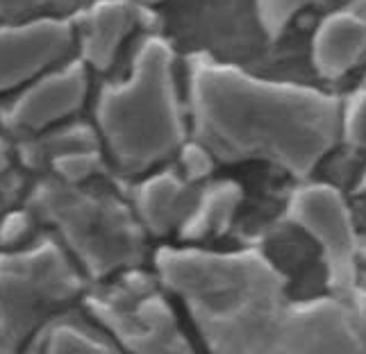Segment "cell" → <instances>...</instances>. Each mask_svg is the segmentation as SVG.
Segmentation results:
<instances>
[{
	"instance_id": "obj_19",
	"label": "cell",
	"mask_w": 366,
	"mask_h": 354,
	"mask_svg": "<svg viewBox=\"0 0 366 354\" xmlns=\"http://www.w3.org/2000/svg\"><path fill=\"white\" fill-rule=\"evenodd\" d=\"M342 134L350 146L366 150V80L342 107Z\"/></svg>"
},
{
	"instance_id": "obj_17",
	"label": "cell",
	"mask_w": 366,
	"mask_h": 354,
	"mask_svg": "<svg viewBox=\"0 0 366 354\" xmlns=\"http://www.w3.org/2000/svg\"><path fill=\"white\" fill-rule=\"evenodd\" d=\"M57 180L69 182V184H84L92 175H96L103 166L98 148L94 150H73V153L59 155L50 161Z\"/></svg>"
},
{
	"instance_id": "obj_3",
	"label": "cell",
	"mask_w": 366,
	"mask_h": 354,
	"mask_svg": "<svg viewBox=\"0 0 366 354\" xmlns=\"http://www.w3.org/2000/svg\"><path fill=\"white\" fill-rule=\"evenodd\" d=\"M96 134L112 166L128 177L153 171L184 146L175 55L167 39L146 36L128 75L100 88Z\"/></svg>"
},
{
	"instance_id": "obj_6",
	"label": "cell",
	"mask_w": 366,
	"mask_h": 354,
	"mask_svg": "<svg viewBox=\"0 0 366 354\" xmlns=\"http://www.w3.org/2000/svg\"><path fill=\"white\" fill-rule=\"evenodd\" d=\"M84 307L125 354H196L153 275L119 273L86 293Z\"/></svg>"
},
{
	"instance_id": "obj_9",
	"label": "cell",
	"mask_w": 366,
	"mask_h": 354,
	"mask_svg": "<svg viewBox=\"0 0 366 354\" xmlns=\"http://www.w3.org/2000/svg\"><path fill=\"white\" fill-rule=\"evenodd\" d=\"M75 28L66 16H39L0 25V93L30 84L66 61Z\"/></svg>"
},
{
	"instance_id": "obj_1",
	"label": "cell",
	"mask_w": 366,
	"mask_h": 354,
	"mask_svg": "<svg viewBox=\"0 0 366 354\" xmlns=\"http://www.w3.org/2000/svg\"><path fill=\"white\" fill-rule=\"evenodd\" d=\"M194 141L221 161L262 159L305 177L342 134V105L325 91L264 80L209 55L189 59Z\"/></svg>"
},
{
	"instance_id": "obj_4",
	"label": "cell",
	"mask_w": 366,
	"mask_h": 354,
	"mask_svg": "<svg viewBox=\"0 0 366 354\" xmlns=\"http://www.w3.org/2000/svg\"><path fill=\"white\" fill-rule=\"evenodd\" d=\"M30 213L50 223L80 273L96 282L132 270L144 261L146 232L117 196L84 184L46 180L34 186Z\"/></svg>"
},
{
	"instance_id": "obj_12",
	"label": "cell",
	"mask_w": 366,
	"mask_h": 354,
	"mask_svg": "<svg viewBox=\"0 0 366 354\" xmlns=\"http://www.w3.org/2000/svg\"><path fill=\"white\" fill-rule=\"evenodd\" d=\"M366 59V0H350L325 16L314 34L312 61L327 80H337Z\"/></svg>"
},
{
	"instance_id": "obj_23",
	"label": "cell",
	"mask_w": 366,
	"mask_h": 354,
	"mask_svg": "<svg viewBox=\"0 0 366 354\" xmlns=\"http://www.w3.org/2000/svg\"><path fill=\"white\" fill-rule=\"evenodd\" d=\"M11 166V146L7 143V138L0 136V175H5Z\"/></svg>"
},
{
	"instance_id": "obj_15",
	"label": "cell",
	"mask_w": 366,
	"mask_h": 354,
	"mask_svg": "<svg viewBox=\"0 0 366 354\" xmlns=\"http://www.w3.org/2000/svg\"><path fill=\"white\" fill-rule=\"evenodd\" d=\"M32 354H125L114 340L89 327L57 320L34 338Z\"/></svg>"
},
{
	"instance_id": "obj_21",
	"label": "cell",
	"mask_w": 366,
	"mask_h": 354,
	"mask_svg": "<svg viewBox=\"0 0 366 354\" xmlns=\"http://www.w3.org/2000/svg\"><path fill=\"white\" fill-rule=\"evenodd\" d=\"M180 155H182V168H184L187 182H194V180H200V177L209 175V171L214 166V157L200 143L192 141V143L182 146Z\"/></svg>"
},
{
	"instance_id": "obj_7",
	"label": "cell",
	"mask_w": 366,
	"mask_h": 354,
	"mask_svg": "<svg viewBox=\"0 0 366 354\" xmlns=\"http://www.w3.org/2000/svg\"><path fill=\"white\" fill-rule=\"evenodd\" d=\"M289 216L321 246L335 295L350 298L355 293L357 243L342 193L327 184L302 186L289 202Z\"/></svg>"
},
{
	"instance_id": "obj_20",
	"label": "cell",
	"mask_w": 366,
	"mask_h": 354,
	"mask_svg": "<svg viewBox=\"0 0 366 354\" xmlns=\"http://www.w3.org/2000/svg\"><path fill=\"white\" fill-rule=\"evenodd\" d=\"M32 227V213L19 209V211H9L5 218H0V246L7 250H14L25 246V238L30 234Z\"/></svg>"
},
{
	"instance_id": "obj_22",
	"label": "cell",
	"mask_w": 366,
	"mask_h": 354,
	"mask_svg": "<svg viewBox=\"0 0 366 354\" xmlns=\"http://www.w3.org/2000/svg\"><path fill=\"white\" fill-rule=\"evenodd\" d=\"M348 300L352 302V309H355V315H357L360 327H362V334H364V340H366V293L364 295H355V293H352Z\"/></svg>"
},
{
	"instance_id": "obj_11",
	"label": "cell",
	"mask_w": 366,
	"mask_h": 354,
	"mask_svg": "<svg viewBox=\"0 0 366 354\" xmlns=\"http://www.w3.org/2000/svg\"><path fill=\"white\" fill-rule=\"evenodd\" d=\"M146 9L137 0H94L75 25L80 61L86 69L109 71L123 44L146 23Z\"/></svg>"
},
{
	"instance_id": "obj_16",
	"label": "cell",
	"mask_w": 366,
	"mask_h": 354,
	"mask_svg": "<svg viewBox=\"0 0 366 354\" xmlns=\"http://www.w3.org/2000/svg\"><path fill=\"white\" fill-rule=\"evenodd\" d=\"M84 0H0V19L25 21L39 16H64Z\"/></svg>"
},
{
	"instance_id": "obj_2",
	"label": "cell",
	"mask_w": 366,
	"mask_h": 354,
	"mask_svg": "<svg viewBox=\"0 0 366 354\" xmlns=\"http://www.w3.org/2000/svg\"><path fill=\"white\" fill-rule=\"evenodd\" d=\"M157 282L178 295L212 354H280L287 282L255 250L155 252Z\"/></svg>"
},
{
	"instance_id": "obj_14",
	"label": "cell",
	"mask_w": 366,
	"mask_h": 354,
	"mask_svg": "<svg viewBox=\"0 0 366 354\" xmlns=\"http://www.w3.org/2000/svg\"><path fill=\"white\" fill-rule=\"evenodd\" d=\"M242 200V188L234 182H217L203 188L187 218L180 225V238L182 241H198L209 234L223 232L230 225L234 209Z\"/></svg>"
},
{
	"instance_id": "obj_24",
	"label": "cell",
	"mask_w": 366,
	"mask_h": 354,
	"mask_svg": "<svg viewBox=\"0 0 366 354\" xmlns=\"http://www.w3.org/2000/svg\"><path fill=\"white\" fill-rule=\"evenodd\" d=\"M139 5H144V7H150V5H157V3H162V0H137Z\"/></svg>"
},
{
	"instance_id": "obj_8",
	"label": "cell",
	"mask_w": 366,
	"mask_h": 354,
	"mask_svg": "<svg viewBox=\"0 0 366 354\" xmlns=\"http://www.w3.org/2000/svg\"><path fill=\"white\" fill-rule=\"evenodd\" d=\"M89 96V69L80 59H66L46 71L9 100L0 123L23 136L44 134L75 116Z\"/></svg>"
},
{
	"instance_id": "obj_18",
	"label": "cell",
	"mask_w": 366,
	"mask_h": 354,
	"mask_svg": "<svg viewBox=\"0 0 366 354\" xmlns=\"http://www.w3.org/2000/svg\"><path fill=\"white\" fill-rule=\"evenodd\" d=\"M310 3H317V0H255V14L262 30L271 39H277L285 32L289 21Z\"/></svg>"
},
{
	"instance_id": "obj_10",
	"label": "cell",
	"mask_w": 366,
	"mask_h": 354,
	"mask_svg": "<svg viewBox=\"0 0 366 354\" xmlns=\"http://www.w3.org/2000/svg\"><path fill=\"white\" fill-rule=\"evenodd\" d=\"M280 354H366V340L348 298L289 305Z\"/></svg>"
},
{
	"instance_id": "obj_5",
	"label": "cell",
	"mask_w": 366,
	"mask_h": 354,
	"mask_svg": "<svg viewBox=\"0 0 366 354\" xmlns=\"http://www.w3.org/2000/svg\"><path fill=\"white\" fill-rule=\"evenodd\" d=\"M84 275L53 238L0 255V354H21L53 313L78 298Z\"/></svg>"
},
{
	"instance_id": "obj_13",
	"label": "cell",
	"mask_w": 366,
	"mask_h": 354,
	"mask_svg": "<svg viewBox=\"0 0 366 354\" xmlns=\"http://www.w3.org/2000/svg\"><path fill=\"white\" fill-rule=\"evenodd\" d=\"M196 196L192 182L173 171H162L137 186L132 211L146 234L164 236L182 225Z\"/></svg>"
}]
</instances>
